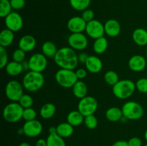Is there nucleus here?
Returning a JSON list of instances; mask_svg holds the SVG:
<instances>
[{
  "mask_svg": "<svg viewBox=\"0 0 147 146\" xmlns=\"http://www.w3.org/2000/svg\"><path fill=\"white\" fill-rule=\"evenodd\" d=\"M54 62L60 69L74 70L78 64L77 53L70 47H63L57 50Z\"/></svg>",
  "mask_w": 147,
  "mask_h": 146,
  "instance_id": "1",
  "label": "nucleus"
},
{
  "mask_svg": "<svg viewBox=\"0 0 147 146\" xmlns=\"http://www.w3.org/2000/svg\"><path fill=\"white\" fill-rule=\"evenodd\" d=\"M45 83V77L42 72L30 71L24 74L22 80V85L26 90L34 92L40 90Z\"/></svg>",
  "mask_w": 147,
  "mask_h": 146,
  "instance_id": "2",
  "label": "nucleus"
},
{
  "mask_svg": "<svg viewBox=\"0 0 147 146\" xmlns=\"http://www.w3.org/2000/svg\"><path fill=\"white\" fill-rule=\"evenodd\" d=\"M136 84L131 80H121L113 86V95L120 100H126L134 93Z\"/></svg>",
  "mask_w": 147,
  "mask_h": 146,
  "instance_id": "3",
  "label": "nucleus"
},
{
  "mask_svg": "<svg viewBox=\"0 0 147 146\" xmlns=\"http://www.w3.org/2000/svg\"><path fill=\"white\" fill-rule=\"evenodd\" d=\"M55 81L60 87L64 88H72L78 80L76 72L67 69H60L55 75Z\"/></svg>",
  "mask_w": 147,
  "mask_h": 146,
  "instance_id": "4",
  "label": "nucleus"
},
{
  "mask_svg": "<svg viewBox=\"0 0 147 146\" xmlns=\"http://www.w3.org/2000/svg\"><path fill=\"white\" fill-rule=\"evenodd\" d=\"M24 108L17 102H11L4 107L3 117L9 123H15L20 121L23 117Z\"/></svg>",
  "mask_w": 147,
  "mask_h": 146,
  "instance_id": "5",
  "label": "nucleus"
},
{
  "mask_svg": "<svg viewBox=\"0 0 147 146\" xmlns=\"http://www.w3.org/2000/svg\"><path fill=\"white\" fill-rule=\"evenodd\" d=\"M123 117L128 120H137L142 118L144 113L143 107L135 101H128L121 107Z\"/></svg>",
  "mask_w": 147,
  "mask_h": 146,
  "instance_id": "6",
  "label": "nucleus"
},
{
  "mask_svg": "<svg viewBox=\"0 0 147 146\" xmlns=\"http://www.w3.org/2000/svg\"><path fill=\"white\" fill-rule=\"evenodd\" d=\"M98 107L97 100L92 96H86L80 99L78 104V110L84 117L94 115Z\"/></svg>",
  "mask_w": 147,
  "mask_h": 146,
  "instance_id": "7",
  "label": "nucleus"
},
{
  "mask_svg": "<svg viewBox=\"0 0 147 146\" xmlns=\"http://www.w3.org/2000/svg\"><path fill=\"white\" fill-rule=\"evenodd\" d=\"M24 87L22 84L17 80H10L5 87V94L8 100L11 102H19L24 94Z\"/></svg>",
  "mask_w": 147,
  "mask_h": 146,
  "instance_id": "8",
  "label": "nucleus"
},
{
  "mask_svg": "<svg viewBox=\"0 0 147 146\" xmlns=\"http://www.w3.org/2000/svg\"><path fill=\"white\" fill-rule=\"evenodd\" d=\"M29 70L31 71L42 72L47 66V58L42 53H35L28 60Z\"/></svg>",
  "mask_w": 147,
  "mask_h": 146,
  "instance_id": "9",
  "label": "nucleus"
},
{
  "mask_svg": "<svg viewBox=\"0 0 147 146\" xmlns=\"http://www.w3.org/2000/svg\"><path fill=\"white\" fill-rule=\"evenodd\" d=\"M85 31L88 37L94 40L104 37V24H102L101 21L99 20L93 19L92 21L87 22Z\"/></svg>",
  "mask_w": 147,
  "mask_h": 146,
  "instance_id": "10",
  "label": "nucleus"
},
{
  "mask_svg": "<svg viewBox=\"0 0 147 146\" xmlns=\"http://www.w3.org/2000/svg\"><path fill=\"white\" fill-rule=\"evenodd\" d=\"M69 47L74 50H83L88 47V38L83 33H71L67 38Z\"/></svg>",
  "mask_w": 147,
  "mask_h": 146,
  "instance_id": "11",
  "label": "nucleus"
},
{
  "mask_svg": "<svg viewBox=\"0 0 147 146\" xmlns=\"http://www.w3.org/2000/svg\"><path fill=\"white\" fill-rule=\"evenodd\" d=\"M4 24L7 29L16 32L22 29L24 21H23V18L19 13L16 11H11L8 16L4 18Z\"/></svg>",
  "mask_w": 147,
  "mask_h": 146,
  "instance_id": "12",
  "label": "nucleus"
},
{
  "mask_svg": "<svg viewBox=\"0 0 147 146\" xmlns=\"http://www.w3.org/2000/svg\"><path fill=\"white\" fill-rule=\"evenodd\" d=\"M24 135L29 137H35L40 135L43 130L42 123L37 120L26 121L22 126Z\"/></svg>",
  "mask_w": 147,
  "mask_h": 146,
  "instance_id": "13",
  "label": "nucleus"
},
{
  "mask_svg": "<svg viewBox=\"0 0 147 146\" xmlns=\"http://www.w3.org/2000/svg\"><path fill=\"white\" fill-rule=\"evenodd\" d=\"M87 22L82 17L75 16L67 21V27L71 33H83L86 31Z\"/></svg>",
  "mask_w": 147,
  "mask_h": 146,
  "instance_id": "14",
  "label": "nucleus"
},
{
  "mask_svg": "<svg viewBox=\"0 0 147 146\" xmlns=\"http://www.w3.org/2000/svg\"><path fill=\"white\" fill-rule=\"evenodd\" d=\"M146 59L144 56L140 55V54H136V55L132 56L129 59V62H128L129 69L135 72L143 71L146 68Z\"/></svg>",
  "mask_w": 147,
  "mask_h": 146,
  "instance_id": "15",
  "label": "nucleus"
},
{
  "mask_svg": "<svg viewBox=\"0 0 147 146\" xmlns=\"http://www.w3.org/2000/svg\"><path fill=\"white\" fill-rule=\"evenodd\" d=\"M87 71L93 74H97L101 71L103 68V62L97 56L90 55L87 61L85 63Z\"/></svg>",
  "mask_w": 147,
  "mask_h": 146,
  "instance_id": "16",
  "label": "nucleus"
},
{
  "mask_svg": "<svg viewBox=\"0 0 147 146\" xmlns=\"http://www.w3.org/2000/svg\"><path fill=\"white\" fill-rule=\"evenodd\" d=\"M105 34L110 37H116L119 35L121 30V24L117 20L111 19L104 24Z\"/></svg>",
  "mask_w": 147,
  "mask_h": 146,
  "instance_id": "17",
  "label": "nucleus"
},
{
  "mask_svg": "<svg viewBox=\"0 0 147 146\" xmlns=\"http://www.w3.org/2000/svg\"><path fill=\"white\" fill-rule=\"evenodd\" d=\"M36 44H37L36 39L30 34H25L22 36L18 42L19 48L25 52L32 51L35 48Z\"/></svg>",
  "mask_w": 147,
  "mask_h": 146,
  "instance_id": "18",
  "label": "nucleus"
},
{
  "mask_svg": "<svg viewBox=\"0 0 147 146\" xmlns=\"http://www.w3.org/2000/svg\"><path fill=\"white\" fill-rule=\"evenodd\" d=\"M132 39L138 46H147V30L144 28L136 29L132 33Z\"/></svg>",
  "mask_w": 147,
  "mask_h": 146,
  "instance_id": "19",
  "label": "nucleus"
},
{
  "mask_svg": "<svg viewBox=\"0 0 147 146\" xmlns=\"http://www.w3.org/2000/svg\"><path fill=\"white\" fill-rule=\"evenodd\" d=\"M14 40V31L6 28L0 33V47H7L11 45Z\"/></svg>",
  "mask_w": 147,
  "mask_h": 146,
  "instance_id": "20",
  "label": "nucleus"
},
{
  "mask_svg": "<svg viewBox=\"0 0 147 146\" xmlns=\"http://www.w3.org/2000/svg\"><path fill=\"white\" fill-rule=\"evenodd\" d=\"M6 72L7 74L11 76V77H16L18 76L24 71V67L22 63L17 62L15 61L9 62L8 64L5 67Z\"/></svg>",
  "mask_w": 147,
  "mask_h": 146,
  "instance_id": "21",
  "label": "nucleus"
},
{
  "mask_svg": "<svg viewBox=\"0 0 147 146\" xmlns=\"http://www.w3.org/2000/svg\"><path fill=\"white\" fill-rule=\"evenodd\" d=\"M56 131H57V134L59 135L60 137L63 138H67L73 134L74 127L67 122L61 123L56 126Z\"/></svg>",
  "mask_w": 147,
  "mask_h": 146,
  "instance_id": "22",
  "label": "nucleus"
},
{
  "mask_svg": "<svg viewBox=\"0 0 147 146\" xmlns=\"http://www.w3.org/2000/svg\"><path fill=\"white\" fill-rule=\"evenodd\" d=\"M72 90L75 97L80 100L87 96L88 87L86 83L82 80H78L77 82L72 87Z\"/></svg>",
  "mask_w": 147,
  "mask_h": 146,
  "instance_id": "23",
  "label": "nucleus"
},
{
  "mask_svg": "<svg viewBox=\"0 0 147 146\" xmlns=\"http://www.w3.org/2000/svg\"><path fill=\"white\" fill-rule=\"evenodd\" d=\"M84 116L78 110H73L67 114V122L73 127H78L84 123Z\"/></svg>",
  "mask_w": 147,
  "mask_h": 146,
  "instance_id": "24",
  "label": "nucleus"
},
{
  "mask_svg": "<svg viewBox=\"0 0 147 146\" xmlns=\"http://www.w3.org/2000/svg\"><path fill=\"white\" fill-rule=\"evenodd\" d=\"M123 113L121 108L118 107H111L108 109L106 112V117L110 122L120 121L123 117Z\"/></svg>",
  "mask_w": 147,
  "mask_h": 146,
  "instance_id": "25",
  "label": "nucleus"
},
{
  "mask_svg": "<svg viewBox=\"0 0 147 146\" xmlns=\"http://www.w3.org/2000/svg\"><path fill=\"white\" fill-rule=\"evenodd\" d=\"M56 113V107L54 104L50 102L45 103L40 110V115L42 118L48 120L52 118Z\"/></svg>",
  "mask_w": 147,
  "mask_h": 146,
  "instance_id": "26",
  "label": "nucleus"
},
{
  "mask_svg": "<svg viewBox=\"0 0 147 146\" xmlns=\"http://www.w3.org/2000/svg\"><path fill=\"white\" fill-rule=\"evenodd\" d=\"M109 47V42L105 37H100L95 40L93 42V49L95 53L97 54H102L107 50Z\"/></svg>",
  "mask_w": 147,
  "mask_h": 146,
  "instance_id": "27",
  "label": "nucleus"
},
{
  "mask_svg": "<svg viewBox=\"0 0 147 146\" xmlns=\"http://www.w3.org/2000/svg\"><path fill=\"white\" fill-rule=\"evenodd\" d=\"M57 50L55 43L50 41L45 42L42 45V52L47 58H54Z\"/></svg>",
  "mask_w": 147,
  "mask_h": 146,
  "instance_id": "28",
  "label": "nucleus"
},
{
  "mask_svg": "<svg viewBox=\"0 0 147 146\" xmlns=\"http://www.w3.org/2000/svg\"><path fill=\"white\" fill-rule=\"evenodd\" d=\"M46 141L47 146H66L64 138L60 137L57 133H49Z\"/></svg>",
  "mask_w": 147,
  "mask_h": 146,
  "instance_id": "29",
  "label": "nucleus"
},
{
  "mask_svg": "<svg viewBox=\"0 0 147 146\" xmlns=\"http://www.w3.org/2000/svg\"><path fill=\"white\" fill-rule=\"evenodd\" d=\"M72 8L78 11H83L88 9L91 0H69Z\"/></svg>",
  "mask_w": 147,
  "mask_h": 146,
  "instance_id": "30",
  "label": "nucleus"
},
{
  "mask_svg": "<svg viewBox=\"0 0 147 146\" xmlns=\"http://www.w3.org/2000/svg\"><path fill=\"white\" fill-rule=\"evenodd\" d=\"M104 80L108 84L113 87L119 81V74L113 70H109L105 73Z\"/></svg>",
  "mask_w": 147,
  "mask_h": 146,
  "instance_id": "31",
  "label": "nucleus"
},
{
  "mask_svg": "<svg viewBox=\"0 0 147 146\" xmlns=\"http://www.w3.org/2000/svg\"><path fill=\"white\" fill-rule=\"evenodd\" d=\"M11 7L10 0H0V17L5 18L11 12Z\"/></svg>",
  "mask_w": 147,
  "mask_h": 146,
  "instance_id": "32",
  "label": "nucleus"
},
{
  "mask_svg": "<svg viewBox=\"0 0 147 146\" xmlns=\"http://www.w3.org/2000/svg\"><path fill=\"white\" fill-rule=\"evenodd\" d=\"M84 125L89 130H93L96 128L98 126V119L94 115H90L86 116L84 118Z\"/></svg>",
  "mask_w": 147,
  "mask_h": 146,
  "instance_id": "33",
  "label": "nucleus"
},
{
  "mask_svg": "<svg viewBox=\"0 0 147 146\" xmlns=\"http://www.w3.org/2000/svg\"><path fill=\"white\" fill-rule=\"evenodd\" d=\"M20 103V105L23 107L24 109L29 108V107H32L34 103V100L33 98L28 94H24L20 100L18 102Z\"/></svg>",
  "mask_w": 147,
  "mask_h": 146,
  "instance_id": "34",
  "label": "nucleus"
},
{
  "mask_svg": "<svg viewBox=\"0 0 147 146\" xmlns=\"http://www.w3.org/2000/svg\"><path fill=\"white\" fill-rule=\"evenodd\" d=\"M36 117H37V113L32 107L24 109L22 119H24L25 122L35 120Z\"/></svg>",
  "mask_w": 147,
  "mask_h": 146,
  "instance_id": "35",
  "label": "nucleus"
},
{
  "mask_svg": "<svg viewBox=\"0 0 147 146\" xmlns=\"http://www.w3.org/2000/svg\"><path fill=\"white\" fill-rule=\"evenodd\" d=\"M25 57H26V52L20 48L16 49L12 53L13 61L22 63L24 61Z\"/></svg>",
  "mask_w": 147,
  "mask_h": 146,
  "instance_id": "36",
  "label": "nucleus"
},
{
  "mask_svg": "<svg viewBox=\"0 0 147 146\" xmlns=\"http://www.w3.org/2000/svg\"><path fill=\"white\" fill-rule=\"evenodd\" d=\"M135 84H136V89L138 91L144 94H147V77L146 78L142 77L139 79Z\"/></svg>",
  "mask_w": 147,
  "mask_h": 146,
  "instance_id": "37",
  "label": "nucleus"
},
{
  "mask_svg": "<svg viewBox=\"0 0 147 146\" xmlns=\"http://www.w3.org/2000/svg\"><path fill=\"white\" fill-rule=\"evenodd\" d=\"M8 62V53L6 48L0 47V68H5Z\"/></svg>",
  "mask_w": 147,
  "mask_h": 146,
  "instance_id": "38",
  "label": "nucleus"
},
{
  "mask_svg": "<svg viewBox=\"0 0 147 146\" xmlns=\"http://www.w3.org/2000/svg\"><path fill=\"white\" fill-rule=\"evenodd\" d=\"M81 17L86 22H89V21L94 19V12L92 9H87L83 11Z\"/></svg>",
  "mask_w": 147,
  "mask_h": 146,
  "instance_id": "39",
  "label": "nucleus"
},
{
  "mask_svg": "<svg viewBox=\"0 0 147 146\" xmlns=\"http://www.w3.org/2000/svg\"><path fill=\"white\" fill-rule=\"evenodd\" d=\"M13 9L20 10L25 5V0H10Z\"/></svg>",
  "mask_w": 147,
  "mask_h": 146,
  "instance_id": "40",
  "label": "nucleus"
},
{
  "mask_svg": "<svg viewBox=\"0 0 147 146\" xmlns=\"http://www.w3.org/2000/svg\"><path fill=\"white\" fill-rule=\"evenodd\" d=\"M129 146H142V141L139 137H133L128 140Z\"/></svg>",
  "mask_w": 147,
  "mask_h": 146,
  "instance_id": "41",
  "label": "nucleus"
},
{
  "mask_svg": "<svg viewBox=\"0 0 147 146\" xmlns=\"http://www.w3.org/2000/svg\"><path fill=\"white\" fill-rule=\"evenodd\" d=\"M76 76L79 80H81L83 79L86 78L87 76V70L84 68H79L76 71Z\"/></svg>",
  "mask_w": 147,
  "mask_h": 146,
  "instance_id": "42",
  "label": "nucleus"
},
{
  "mask_svg": "<svg viewBox=\"0 0 147 146\" xmlns=\"http://www.w3.org/2000/svg\"><path fill=\"white\" fill-rule=\"evenodd\" d=\"M89 55H88L86 53L84 52H81L79 54H78V61L79 62H81L83 64H85L87 61Z\"/></svg>",
  "mask_w": 147,
  "mask_h": 146,
  "instance_id": "43",
  "label": "nucleus"
},
{
  "mask_svg": "<svg viewBox=\"0 0 147 146\" xmlns=\"http://www.w3.org/2000/svg\"><path fill=\"white\" fill-rule=\"evenodd\" d=\"M112 146H129L128 142L126 140H118L115 142Z\"/></svg>",
  "mask_w": 147,
  "mask_h": 146,
  "instance_id": "44",
  "label": "nucleus"
},
{
  "mask_svg": "<svg viewBox=\"0 0 147 146\" xmlns=\"http://www.w3.org/2000/svg\"><path fill=\"white\" fill-rule=\"evenodd\" d=\"M35 146H47V141L45 139H39L35 143Z\"/></svg>",
  "mask_w": 147,
  "mask_h": 146,
  "instance_id": "45",
  "label": "nucleus"
},
{
  "mask_svg": "<svg viewBox=\"0 0 147 146\" xmlns=\"http://www.w3.org/2000/svg\"><path fill=\"white\" fill-rule=\"evenodd\" d=\"M19 146H31L28 143H26V142H23V143H20L19 145Z\"/></svg>",
  "mask_w": 147,
  "mask_h": 146,
  "instance_id": "46",
  "label": "nucleus"
},
{
  "mask_svg": "<svg viewBox=\"0 0 147 146\" xmlns=\"http://www.w3.org/2000/svg\"><path fill=\"white\" fill-rule=\"evenodd\" d=\"M17 133H18L19 135H23V134H24V130H23L22 127V128H20L18 130H17Z\"/></svg>",
  "mask_w": 147,
  "mask_h": 146,
  "instance_id": "47",
  "label": "nucleus"
},
{
  "mask_svg": "<svg viewBox=\"0 0 147 146\" xmlns=\"http://www.w3.org/2000/svg\"><path fill=\"white\" fill-rule=\"evenodd\" d=\"M144 138L147 142V130H146V131H145V133H144Z\"/></svg>",
  "mask_w": 147,
  "mask_h": 146,
  "instance_id": "48",
  "label": "nucleus"
},
{
  "mask_svg": "<svg viewBox=\"0 0 147 146\" xmlns=\"http://www.w3.org/2000/svg\"><path fill=\"white\" fill-rule=\"evenodd\" d=\"M146 59H147V46H146Z\"/></svg>",
  "mask_w": 147,
  "mask_h": 146,
  "instance_id": "49",
  "label": "nucleus"
},
{
  "mask_svg": "<svg viewBox=\"0 0 147 146\" xmlns=\"http://www.w3.org/2000/svg\"><path fill=\"white\" fill-rule=\"evenodd\" d=\"M144 146H147V144L146 145H145Z\"/></svg>",
  "mask_w": 147,
  "mask_h": 146,
  "instance_id": "50",
  "label": "nucleus"
}]
</instances>
